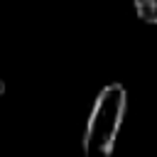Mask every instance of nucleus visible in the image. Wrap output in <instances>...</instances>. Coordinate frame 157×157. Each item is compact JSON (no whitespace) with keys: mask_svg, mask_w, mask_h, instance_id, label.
Segmentation results:
<instances>
[{"mask_svg":"<svg viewBox=\"0 0 157 157\" xmlns=\"http://www.w3.org/2000/svg\"><path fill=\"white\" fill-rule=\"evenodd\" d=\"M128 110V91L123 83H105L86 118V128L81 135V150L88 157H108L120 135L123 120Z\"/></svg>","mask_w":157,"mask_h":157,"instance_id":"obj_1","label":"nucleus"},{"mask_svg":"<svg viewBox=\"0 0 157 157\" xmlns=\"http://www.w3.org/2000/svg\"><path fill=\"white\" fill-rule=\"evenodd\" d=\"M137 20L145 25H157V0H132Z\"/></svg>","mask_w":157,"mask_h":157,"instance_id":"obj_2","label":"nucleus"},{"mask_svg":"<svg viewBox=\"0 0 157 157\" xmlns=\"http://www.w3.org/2000/svg\"><path fill=\"white\" fill-rule=\"evenodd\" d=\"M2 96H5V81L0 78V98H2Z\"/></svg>","mask_w":157,"mask_h":157,"instance_id":"obj_3","label":"nucleus"}]
</instances>
